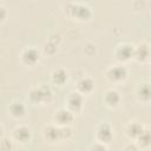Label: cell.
I'll return each mask as SVG.
<instances>
[{
  "instance_id": "obj_1",
  "label": "cell",
  "mask_w": 151,
  "mask_h": 151,
  "mask_svg": "<svg viewBox=\"0 0 151 151\" xmlns=\"http://www.w3.org/2000/svg\"><path fill=\"white\" fill-rule=\"evenodd\" d=\"M64 13L67 18L80 22L88 21L92 18V9L87 5L78 4V2L66 4V6L64 7Z\"/></svg>"
},
{
  "instance_id": "obj_2",
  "label": "cell",
  "mask_w": 151,
  "mask_h": 151,
  "mask_svg": "<svg viewBox=\"0 0 151 151\" xmlns=\"http://www.w3.org/2000/svg\"><path fill=\"white\" fill-rule=\"evenodd\" d=\"M28 100L33 105H48L53 100V92L51 87L46 85H40V86H34L28 91Z\"/></svg>"
},
{
  "instance_id": "obj_3",
  "label": "cell",
  "mask_w": 151,
  "mask_h": 151,
  "mask_svg": "<svg viewBox=\"0 0 151 151\" xmlns=\"http://www.w3.org/2000/svg\"><path fill=\"white\" fill-rule=\"evenodd\" d=\"M129 77V68L125 64H116L106 68L105 78L111 84H120L124 83Z\"/></svg>"
},
{
  "instance_id": "obj_4",
  "label": "cell",
  "mask_w": 151,
  "mask_h": 151,
  "mask_svg": "<svg viewBox=\"0 0 151 151\" xmlns=\"http://www.w3.org/2000/svg\"><path fill=\"white\" fill-rule=\"evenodd\" d=\"M96 140L106 145H110L113 142L114 138V133H113V127L110 123H100L97 129H96V133H94Z\"/></svg>"
},
{
  "instance_id": "obj_5",
  "label": "cell",
  "mask_w": 151,
  "mask_h": 151,
  "mask_svg": "<svg viewBox=\"0 0 151 151\" xmlns=\"http://www.w3.org/2000/svg\"><path fill=\"white\" fill-rule=\"evenodd\" d=\"M84 97L85 96L79 93L77 90L70 92L65 99V107H67L74 114L80 113L84 107Z\"/></svg>"
},
{
  "instance_id": "obj_6",
  "label": "cell",
  "mask_w": 151,
  "mask_h": 151,
  "mask_svg": "<svg viewBox=\"0 0 151 151\" xmlns=\"http://www.w3.org/2000/svg\"><path fill=\"white\" fill-rule=\"evenodd\" d=\"M133 53H134V45H132L130 42L118 44L113 52L116 59L122 64H125V63L130 61L131 59H133Z\"/></svg>"
},
{
  "instance_id": "obj_7",
  "label": "cell",
  "mask_w": 151,
  "mask_h": 151,
  "mask_svg": "<svg viewBox=\"0 0 151 151\" xmlns=\"http://www.w3.org/2000/svg\"><path fill=\"white\" fill-rule=\"evenodd\" d=\"M74 116L76 114L72 111H70L67 107H61V109L55 110V112L53 113L52 120H53V124H55L59 127L68 126L73 124Z\"/></svg>"
},
{
  "instance_id": "obj_8",
  "label": "cell",
  "mask_w": 151,
  "mask_h": 151,
  "mask_svg": "<svg viewBox=\"0 0 151 151\" xmlns=\"http://www.w3.org/2000/svg\"><path fill=\"white\" fill-rule=\"evenodd\" d=\"M40 60V52L34 46H28L20 54V63L26 67H34Z\"/></svg>"
},
{
  "instance_id": "obj_9",
  "label": "cell",
  "mask_w": 151,
  "mask_h": 151,
  "mask_svg": "<svg viewBox=\"0 0 151 151\" xmlns=\"http://www.w3.org/2000/svg\"><path fill=\"white\" fill-rule=\"evenodd\" d=\"M32 130L26 125H19L12 131V138L18 144H27L32 140Z\"/></svg>"
},
{
  "instance_id": "obj_10",
  "label": "cell",
  "mask_w": 151,
  "mask_h": 151,
  "mask_svg": "<svg viewBox=\"0 0 151 151\" xmlns=\"http://www.w3.org/2000/svg\"><path fill=\"white\" fill-rule=\"evenodd\" d=\"M42 138L50 144L60 143V127L55 124L45 125L42 129Z\"/></svg>"
},
{
  "instance_id": "obj_11",
  "label": "cell",
  "mask_w": 151,
  "mask_h": 151,
  "mask_svg": "<svg viewBox=\"0 0 151 151\" xmlns=\"http://www.w3.org/2000/svg\"><path fill=\"white\" fill-rule=\"evenodd\" d=\"M94 80L88 77V76H84L80 79L77 80L76 83V90L81 93L83 96H88L94 91Z\"/></svg>"
},
{
  "instance_id": "obj_12",
  "label": "cell",
  "mask_w": 151,
  "mask_h": 151,
  "mask_svg": "<svg viewBox=\"0 0 151 151\" xmlns=\"http://www.w3.org/2000/svg\"><path fill=\"white\" fill-rule=\"evenodd\" d=\"M103 101L105 104L106 107L109 109H116L119 106L120 101H122V96L120 93L114 90V88H109L104 92V96H103Z\"/></svg>"
},
{
  "instance_id": "obj_13",
  "label": "cell",
  "mask_w": 151,
  "mask_h": 151,
  "mask_svg": "<svg viewBox=\"0 0 151 151\" xmlns=\"http://www.w3.org/2000/svg\"><path fill=\"white\" fill-rule=\"evenodd\" d=\"M151 54V46L147 42H139L134 46L133 59L139 63H146L150 60Z\"/></svg>"
},
{
  "instance_id": "obj_14",
  "label": "cell",
  "mask_w": 151,
  "mask_h": 151,
  "mask_svg": "<svg viewBox=\"0 0 151 151\" xmlns=\"http://www.w3.org/2000/svg\"><path fill=\"white\" fill-rule=\"evenodd\" d=\"M27 113V107L26 105L20 101V100H13L8 105V114L13 119H22Z\"/></svg>"
},
{
  "instance_id": "obj_15",
  "label": "cell",
  "mask_w": 151,
  "mask_h": 151,
  "mask_svg": "<svg viewBox=\"0 0 151 151\" xmlns=\"http://www.w3.org/2000/svg\"><path fill=\"white\" fill-rule=\"evenodd\" d=\"M144 129H145V126L142 123H139V122H130V123L126 124V126L124 129V132H125V136L130 140L136 142Z\"/></svg>"
},
{
  "instance_id": "obj_16",
  "label": "cell",
  "mask_w": 151,
  "mask_h": 151,
  "mask_svg": "<svg viewBox=\"0 0 151 151\" xmlns=\"http://www.w3.org/2000/svg\"><path fill=\"white\" fill-rule=\"evenodd\" d=\"M136 96L137 99L143 103V104H147L151 101V84L150 83H140L137 86L136 90Z\"/></svg>"
},
{
  "instance_id": "obj_17",
  "label": "cell",
  "mask_w": 151,
  "mask_h": 151,
  "mask_svg": "<svg viewBox=\"0 0 151 151\" xmlns=\"http://www.w3.org/2000/svg\"><path fill=\"white\" fill-rule=\"evenodd\" d=\"M68 80V73L65 68L58 67L51 73V81L57 86H64Z\"/></svg>"
},
{
  "instance_id": "obj_18",
  "label": "cell",
  "mask_w": 151,
  "mask_h": 151,
  "mask_svg": "<svg viewBox=\"0 0 151 151\" xmlns=\"http://www.w3.org/2000/svg\"><path fill=\"white\" fill-rule=\"evenodd\" d=\"M136 143L139 149H149L151 146V130L145 127L140 136L137 138Z\"/></svg>"
},
{
  "instance_id": "obj_19",
  "label": "cell",
  "mask_w": 151,
  "mask_h": 151,
  "mask_svg": "<svg viewBox=\"0 0 151 151\" xmlns=\"http://www.w3.org/2000/svg\"><path fill=\"white\" fill-rule=\"evenodd\" d=\"M73 137V129L72 125L63 126L60 127V140L61 142H68Z\"/></svg>"
},
{
  "instance_id": "obj_20",
  "label": "cell",
  "mask_w": 151,
  "mask_h": 151,
  "mask_svg": "<svg viewBox=\"0 0 151 151\" xmlns=\"http://www.w3.org/2000/svg\"><path fill=\"white\" fill-rule=\"evenodd\" d=\"M14 144H15V142H14V139L11 137H1V139H0V147L2 149V150H5V151H11V150H13L15 146H14Z\"/></svg>"
},
{
  "instance_id": "obj_21",
  "label": "cell",
  "mask_w": 151,
  "mask_h": 151,
  "mask_svg": "<svg viewBox=\"0 0 151 151\" xmlns=\"http://www.w3.org/2000/svg\"><path fill=\"white\" fill-rule=\"evenodd\" d=\"M109 149V145H106V144H103V143H99V142H96V144L94 145H92V146H90V150H107Z\"/></svg>"
},
{
  "instance_id": "obj_22",
  "label": "cell",
  "mask_w": 151,
  "mask_h": 151,
  "mask_svg": "<svg viewBox=\"0 0 151 151\" xmlns=\"http://www.w3.org/2000/svg\"><path fill=\"white\" fill-rule=\"evenodd\" d=\"M1 12H2V15H1V22H5L6 20V8L4 5H1Z\"/></svg>"
},
{
  "instance_id": "obj_23",
  "label": "cell",
  "mask_w": 151,
  "mask_h": 151,
  "mask_svg": "<svg viewBox=\"0 0 151 151\" xmlns=\"http://www.w3.org/2000/svg\"><path fill=\"white\" fill-rule=\"evenodd\" d=\"M150 61H151V54H150Z\"/></svg>"
},
{
  "instance_id": "obj_24",
  "label": "cell",
  "mask_w": 151,
  "mask_h": 151,
  "mask_svg": "<svg viewBox=\"0 0 151 151\" xmlns=\"http://www.w3.org/2000/svg\"><path fill=\"white\" fill-rule=\"evenodd\" d=\"M150 74H151V68H150Z\"/></svg>"
}]
</instances>
